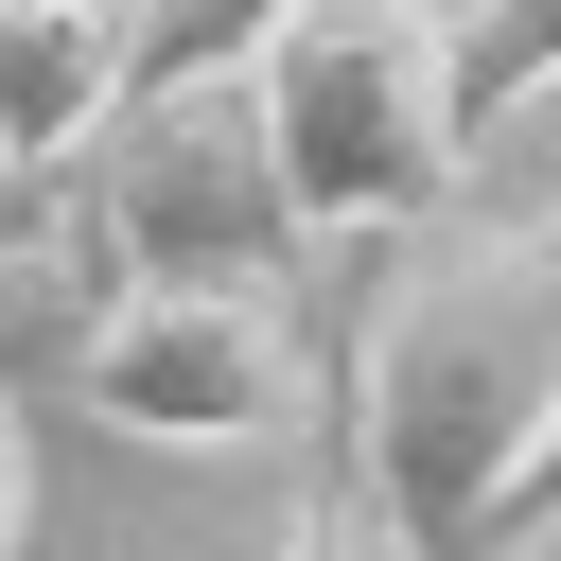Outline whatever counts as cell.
I'll use <instances>...</instances> for the list:
<instances>
[{
    "label": "cell",
    "instance_id": "obj_1",
    "mask_svg": "<svg viewBox=\"0 0 561 561\" xmlns=\"http://www.w3.org/2000/svg\"><path fill=\"white\" fill-rule=\"evenodd\" d=\"M333 421L421 561H491L561 438V175H491L403 228L351 298Z\"/></svg>",
    "mask_w": 561,
    "mask_h": 561
},
{
    "label": "cell",
    "instance_id": "obj_2",
    "mask_svg": "<svg viewBox=\"0 0 561 561\" xmlns=\"http://www.w3.org/2000/svg\"><path fill=\"white\" fill-rule=\"evenodd\" d=\"M263 105H280V175H298L316 245H403L473 193L456 0H298L263 35Z\"/></svg>",
    "mask_w": 561,
    "mask_h": 561
},
{
    "label": "cell",
    "instance_id": "obj_3",
    "mask_svg": "<svg viewBox=\"0 0 561 561\" xmlns=\"http://www.w3.org/2000/svg\"><path fill=\"white\" fill-rule=\"evenodd\" d=\"M88 263L105 298L123 280H210V298H298L316 263V210L280 175V105L263 70H193V88H140L88 158Z\"/></svg>",
    "mask_w": 561,
    "mask_h": 561
},
{
    "label": "cell",
    "instance_id": "obj_4",
    "mask_svg": "<svg viewBox=\"0 0 561 561\" xmlns=\"http://www.w3.org/2000/svg\"><path fill=\"white\" fill-rule=\"evenodd\" d=\"M70 386H88L123 438H158V456H228V438H263V421L316 403V333H298V298L123 280V298L70 333Z\"/></svg>",
    "mask_w": 561,
    "mask_h": 561
},
{
    "label": "cell",
    "instance_id": "obj_5",
    "mask_svg": "<svg viewBox=\"0 0 561 561\" xmlns=\"http://www.w3.org/2000/svg\"><path fill=\"white\" fill-rule=\"evenodd\" d=\"M140 105V0H0V158H105Z\"/></svg>",
    "mask_w": 561,
    "mask_h": 561
},
{
    "label": "cell",
    "instance_id": "obj_6",
    "mask_svg": "<svg viewBox=\"0 0 561 561\" xmlns=\"http://www.w3.org/2000/svg\"><path fill=\"white\" fill-rule=\"evenodd\" d=\"M280 561H421L403 543V508L368 491V456H351V421L316 403V456H298V526H280Z\"/></svg>",
    "mask_w": 561,
    "mask_h": 561
},
{
    "label": "cell",
    "instance_id": "obj_7",
    "mask_svg": "<svg viewBox=\"0 0 561 561\" xmlns=\"http://www.w3.org/2000/svg\"><path fill=\"white\" fill-rule=\"evenodd\" d=\"M456 70H473V140L561 70V0H456Z\"/></svg>",
    "mask_w": 561,
    "mask_h": 561
},
{
    "label": "cell",
    "instance_id": "obj_8",
    "mask_svg": "<svg viewBox=\"0 0 561 561\" xmlns=\"http://www.w3.org/2000/svg\"><path fill=\"white\" fill-rule=\"evenodd\" d=\"M35 543V438H18V403H0V561Z\"/></svg>",
    "mask_w": 561,
    "mask_h": 561
},
{
    "label": "cell",
    "instance_id": "obj_9",
    "mask_svg": "<svg viewBox=\"0 0 561 561\" xmlns=\"http://www.w3.org/2000/svg\"><path fill=\"white\" fill-rule=\"evenodd\" d=\"M543 508H561V438H543V473H526V508H508V526H543Z\"/></svg>",
    "mask_w": 561,
    "mask_h": 561
},
{
    "label": "cell",
    "instance_id": "obj_10",
    "mask_svg": "<svg viewBox=\"0 0 561 561\" xmlns=\"http://www.w3.org/2000/svg\"><path fill=\"white\" fill-rule=\"evenodd\" d=\"M491 561H561V508H543V526H508V543H491Z\"/></svg>",
    "mask_w": 561,
    "mask_h": 561
},
{
    "label": "cell",
    "instance_id": "obj_11",
    "mask_svg": "<svg viewBox=\"0 0 561 561\" xmlns=\"http://www.w3.org/2000/svg\"><path fill=\"white\" fill-rule=\"evenodd\" d=\"M0 175H18V158H0Z\"/></svg>",
    "mask_w": 561,
    "mask_h": 561
}]
</instances>
